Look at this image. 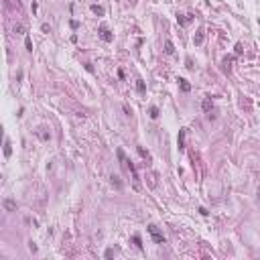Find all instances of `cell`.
Instances as JSON below:
<instances>
[{
	"label": "cell",
	"mask_w": 260,
	"mask_h": 260,
	"mask_svg": "<svg viewBox=\"0 0 260 260\" xmlns=\"http://www.w3.org/2000/svg\"><path fill=\"white\" fill-rule=\"evenodd\" d=\"M138 155H140V157H142V158H144V161H146V165L151 163V155H148V152L144 151L142 146H138Z\"/></svg>",
	"instance_id": "8fae6325"
},
{
	"label": "cell",
	"mask_w": 260,
	"mask_h": 260,
	"mask_svg": "<svg viewBox=\"0 0 260 260\" xmlns=\"http://www.w3.org/2000/svg\"><path fill=\"white\" fill-rule=\"evenodd\" d=\"M98 35H100V37H102V41H106V43L112 41V33H110V28H108V27H104V25L98 28Z\"/></svg>",
	"instance_id": "3957f363"
},
{
	"label": "cell",
	"mask_w": 260,
	"mask_h": 260,
	"mask_svg": "<svg viewBox=\"0 0 260 260\" xmlns=\"http://www.w3.org/2000/svg\"><path fill=\"white\" fill-rule=\"evenodd\" d=\"M151 118H158V108L157 106H152L151 108Z\"/></svg>",
	"instance_id": "d6986e66"
},
{
	"label": "cell",
	"mask_w": 260,
	"mask_h": 260,
	"mask_svg": "<svg viewBox=\"0 0 260 260\" xmlns=\"http://www.w3.org/2000/svg\"><path fill=\"white\" fill-rule=\"evenodd\" d=\"M165 53H167V55H173V53H175V45H173L171 39H167V41H165Z\"/></svg>",
	"instance_id": "ba28073f"
},
{
	"label": "cell",
	"mask_w": 260,
	"mask_h": 260,
	"mask_svg": "<svg viewBox=\"0 0 260 260\" xmlns=\"http://www.w3.org/2000/svg\"><path fill=\"white\" fill-rule=\"evenodd\" d=\"M179 83H181V89H183V92H189V89H191L189 88V83L185 82V79H179Z\"/></svg>",
	"instance_id": "ac0fdd59"
},
{
	"label": "cell",
	"mask_w": 260,
	"mask_h": 260,
	"mask_svg": "<svg viewBox=\"0 0 260 260\" xmlns=\"http://www.w3.org/2000/svg\"><path fill=\"white\" fill-rule=\"evenodd\" d=\"M242 51H244V49H242V45H240V43H238V45H236V55H240V53H242Z\"/></svg>",
	"instance_id": "603a6c76"
},
{
	"label": "cell",
	"mask_w": 260,
	"mask_h": 260,
	"mask_svg": "<svg viewBox=\"0 0 260 260\" xmlns=\"http://www.w3.org/2000/svg\"><path fill=\"white\" fill-rule=\"evenodd\" d=\"M122 110H124V112H126V116H132V110H130L128 106H126V104H124V106H122Z\"/></svg>",
	"instance_id": "44dd1931"
},
{
	"label": "cell",
	"mask_w": 260,
	"mask_h": 260,
	"mask_svg": "<svg viewBox=\"0 0 260 260\" xmlns=\"http://www.w3.org/2000/svg\"><path fill=\"white\" fill-rule=\"evenodd\" d=\"M89 8H92V12L98 14V16H102V14H104V8H102V6H98V4H92Z\"/></svg>",
	"instance_id": "5bb4252c"
},
{
	"label": "cell",
	"mask_w": 260,
	"mask_h": 260,
	"mask_svg": "<svg viewBox=\"0 0 260 260\" xmlns=\"http://www.w3.org/2000/svg\"><path fill=\"white\" fill-rule=\"evenodd\" d=\"M110 181H112V185H114L116 189H122V181H120V177H118V175H114V173H112V175H110Z\"/></svg>",
	"instance_id": "9c48e42d"
},
{
	"label": "cell",
	"mask_w": 260,
	"mask_h": 260,
	"mask_svg": "<svg viewBox=\"0 0 260 260\" xmlns=\"http://www.w3.org/2000/svg\"><path fill=\"white\" fill-rule=\"evenodd\" d=\"M116 155H118V158H120V163L126 167L130 171V175H132V181H134V189H140V177H138V173H136V167L132 165V161H128L126 158V155H124V151L122 148H118L116 151Z\"/></svg>",
	"instance_id": "6da1fadb"
},
{
	"label": "cell",
	"mask_w": 260,
	"mask_h": 260,
	"mask_svg": "<svg viewBox=\"0 0 260 260\" xmlns=\"http://www.w3.org/2000/svg\"><path fill=\"white\" fill-rule=\"evenodd\" d=\"M201 108H203V112H212V108H213L212 98H205V100H203V104H201Z\"/></svg>",
	"instance_id": "30bf717a"
},
{
	"label": "cell",
	"mask_w": 260,
	"mask_h": 260,
	"mask_svg": "<svg viewBox=\"0 0 260 260\" xmlns=\"http://www.w3.org/2000/svg\"><path fill=\"white\" fill-rule=\"evenodd\" d=\"M148 234L152 236L155 244H165V236H163V232H158V228L155 226V224H151V226H148Z\"/></svg>",
	"instance_id": "7a4b0ae2"
},
{
	"label": "cell",
	"mask_w": 260,
	"mask_h": 260,
	"mask_svg": "<svg viewBox=\"0 0 260 260\" xmlns=\"http://www.w3.org/2000/svg\"><path fill=\"white\" fill-rule=\"evenodd\" d=\"M4 155H6V157H10V155H12V146H10V140H4Z\"/></svg>",
	"instance_id": "4fadbf2b"
},
{
	"label": "cell",
	"mask_w": 260,
	"mask_h": 260,
	"mask_svg": "<svg viewBox=\"0 0 260 260\" xmlns=\"http://www.w3.org/2000/svg\"><path fill=\"white\" fill-rule=\"evenodd\" d=\"M25 45H27V51H33V43H31V39H25Z\"/></svg>",
	"instance_id": "ffe728a7"
},
{
	"label": "cell",
	"mask_w": 260,
	"mask_h": 260,
	"mask_svg": "<svg viewBox=\"0 0 260 260\" xmlns=\"http://www.w3.org/2000/svg\"><path fill=\"white\" fill-rule=\"evenodd\" d=\"M114 256V250H106V258H112Z\"/></svg>",
	"instance_id": "cb8c5ba5"
},
{
	"label": "cell",
	"mask_w": 260,
	"mask_h": 260,
	"mask_svg": "<svg viewBox=\"0 0 260 260\" xmlns=\"http://www.w3.org/2000/svg\"><path fill=\"white\" fill-rule=\"evenodd\" d=\"M136 89H138V94H144V92H146V85H144L142 79H136Z\"/></svg>",
	"instance_id": "9a60e30c"
},
{
	"label": "cell",
	"mask_w": 260,
	"mask_h": 260,
	"mask_svg": "<svg viewBox=\"0 0 260 260\" xmlns=\"http://www.w3.org/2000/svg\"><path fill=\"white\" fill-rule=\"evenodd\" d=\"M232 61H234V57H224V69H226V71H230V69H232Z\"/></svg>",
	"instance_id": "7c38bea8"
},
{
	"label": "cell",
	"mask_w": 260,
	"mask_h": 260,
	"mask_svg": "<svg viewBox=\"0 0 260 260\" xmlns=\"http://www.w3.org/2000/svg\"><path fill=\"white\" fill-rule=\"evenodd\" d=\"M193 41H195V45H201V43H203V31H201V28L197 31V35H195Z\"/></svg>",
	"instance_id": "2e32d148"
},
{
	"label": "cell",
	"mask_w": 260,
	"mask_h": 260,
	"mask_svg": "<svg viewBox=\"0 0 260 260\" xmlns=\"http://www.w3.org/2000/svg\"><path fill=\"white\" fill-rule=\"evenodd\" d=\"M177 144H179V151H183V148H185V128H181V130H179Z\"/></svg>",
	"instance_id": "8992f818"
},
{
	"label": "cell",
	"mask_w": 260,
	"mask_h": 260,
	"mask_svg": "<svg viewBox=\"0 0 260 260\" xmlns=\"http://www.w3.org/2000/svg\"><path fill=\"white\" fill-rule=\"evenodd\" d=\"M132 240H134V244H136V246L140 248V250H142V244H140V238H138V236H134V238H132Z\"/></svg>",
	"instance_id": "7402d4cb"
},
{
	"label": "cell",
	"mask_w": 260,
	"mask_h": 260,
	"mask_svg": "<svg viewBox=\"0 0 260 260\" xmlns=\"http://www.w3.org/2000/svg\"><path fill=\"white\" fill-rule=\"evenodd\" d=\"M35 134H37L39 138H41V140H49V138H51V132H49V130L45 128V126L37 128V130H35Z\"/></svg>",
	"instance_id": "277c9868"
},
{
	"label": "cell",
	"mask_w": 260,
	"mask_h": 260,
	"mask_svg": "<svg viewBox=\"0 0 260 260\" xmlns=\"http://www.w3.org/2000/svg\"><path fill=\"white\" fill-rule=\"evenodd\" d=\"M193 18V14H177L179 25H189V21Z\"/></svg>",
	"instance_id": "52a82bcc"
},
{
	"label": "cell",
	"mask_w": 260,
	"mask_h": 260,
	"mask_svg": "<svg viewBox=\"0 0 260 260\" xmlns=\"http://www.w3.org/2000/svg\"><path fill=\"white\" fill-rule=\"evenodd\" d=\"M2 207H4L6 212H16V201H12V199H4V201H2Z\"/></svg>",
	"instance_id": "5b68a950"
},
{
	"label": "cell",
	"mask_w": 260,
	"mask_h": 260,
	"mask_svg": "<svg viewBox=\"0 0 260 260\" xmlns=\"http://www.w3.org/2000/svg\"><path fill=\"white\" fill-rule=\"evenodd\" d=\"M25 31H27V27H25V25H14V33H16V35H22Z\"/></svg>",
	"instance_id": "e0dca14e"
}]
</instances>
